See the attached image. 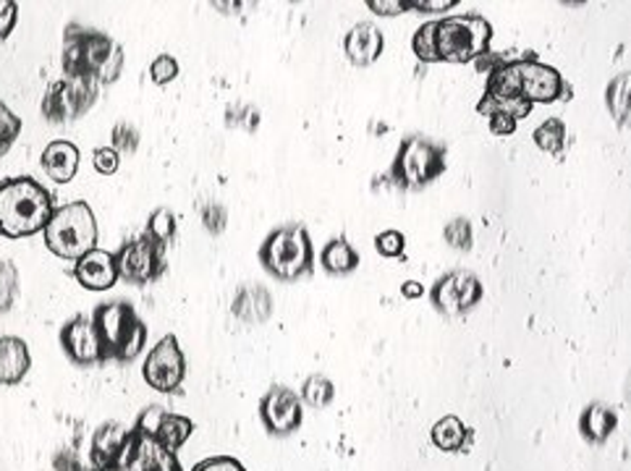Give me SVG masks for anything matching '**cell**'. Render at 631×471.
Instances as JSON below:
<instances>
[{
    "mask_svg": "<svg viewBox=\"0 0 631 471\" xmlns=\"http://www.w3.org/2000/svg\"><path fill=\"white\" fill-rule=\"evenodd\" d=\"M367 9H373L375 14H380V16H396V14H404L409 5H406V0H369Z\"/></svg>",
    "mask_w": 631,
    "mask_h": 471,
    "instance_id": "ee69618b",
    "label": "cell"
},
{
    "mask_svg": "<svg viewBox=\"0 0 631 471\" xmlns=\"http://www.w3.org/2000/svg\"><path fill=\"white\" fill-rule=\"evenodd\" d=\"M482 283L475 272L469 270H451L432 285L430 298L436 307L445 317H462L467 315L482 302Z\"/></svg>",
    "mask_w": 631,
    "mask_h": 471,
    "instance_id": "7c38bea8",
    "label": "cell"
},
{
    "mask_svg": "<svg viewBox=\"0 0 631 471\" xmlns=\"http://www.w3.org/2000/svg\"><path fill=\"white\" fill-rule=\"evenodd\" d=\"M74 278L87 291H108L118 283L116 254L92 250L74 263Z\"/></svg>",
    "mask_w": 631,
    "mask_h": 471,
    "instance_id": "e0dca14e",
    "label": "cell"
},
{
    "mask_svg": "<svg viewBox=\"0 0 631 471\" xmlns=\"http://www.w3.org/2000/svg\"><path fill=\"white\" fill-rule=\"evenodd\" d=\"M89 317H92L94 330H98L103 365L108 361L129 365L142 354L144 343H148V324L139 320L137 309L129 302L98 304Z\"/></svg>",
    "mask_w": 631,
    "mask_h": 471,
    "instance_id": "7a4b0ae2",
    "label": "cell"
},
{
    "mask_svg": "<svg viewBox=\"0 0 631 471\" xmlns=\"http://www.w3.org/2000/svg\"><path fill=\"white\" fill-rule=\"evenodd\" d=\"M42 233L45 246L68 263H76L87 252L98 250V220L87 202H68L55 207Z\"/></svg>",
    "mask_w": 631,
    "mask_h": 471,
    "instance_id": "277c9868",
    "label": "cell"
},
{
    "mask_svg": "<svg viewBox=\"0 0 631 471\" xmlns=\"http://www.w3.org/2000/svg\"><path fill=\"white\" fill-rule=\"evenodd\" d=\"M72 471H81V469H79V467H76V469H72Z\"/></svg>",
    "mask_w": 631,
    "mask_h": 471,
    "instance_id": "7dc6e473",
    "label": "cell"
},
{
    "mask_svg": "<svg viewBox=\"0 0 631 471\" xmlns=\"http://www.w3.org/2000/svg\"><path fill=\"white\" fill-rule=\"evenodd\" d=\"M92 165L100 176H113L121 165V155L113 148H98L92 152Z\"/></svg>",
    "mask_w": 631,
    "mask_h": 471,
    "instance_id": "74e56055",
    "label": "cell"
},
{
    "mask_svg": "<svg viewBox=\"0 0 631 471\" xmlns=\"http://www.w3.org/2000/svg\"><path fill=\"white\" fill-rule=\"evenodd\" d=\"M257 257L267 276L280 283H296L299 278L310 276L315 270V246H312L307 226L302 222L278 226L276 231L265 236Z\"/></svg>",
    "mask_w": 631,
    "mask_h": 471,
    "instance_id": "3957f363",
    "label": "cell"
},
{
    "mask_svg": "<svg viewBox=\"0 0 631 471\" xmlns=\"http://www.w3.org/2000/svg\"><path fill=\"white\" fill-rule=\"evenodd\" d=\"M131 443V430L121 422H105L94 430L92 445H89V461L92 469H108L121 461Z\"/></svg>",
    "mask_w": 631,
    "mask_h": 471,
    "instance_id": "ac0fdd59",
    "label": "cell"
},
{
    "mask_svg": "<svg viewBox=\"0 0 631 471\" xmlns=\"http://www.w3.org/2000/svg\"><path fill=\"white\" fill-rule=\"evenodd\" d=\"M629 89H631V76L629 74H618L616 79H610L608 89H605V105H608L610 116L618 126H627L629 116Z\"/></svg>",
    "mask_w": 631,
    "mask_h": 471,
    "instance_id": "83f0119b",
    "label": "cell"
},
{
    "mask_svg": "<svg viewBox=\"0 0 631 471\" xmlns=\"http://www.w3.org/2000/svg\"><path fill=\"white\" fill-rule=\"evenodd\" d=\"M191 432H194V422H191L189 417H181V413H171L165 411L161 417V424H157L155 430V441L163 445V448L174 450L178 454V448H181L184 443L189 441Z\"/></svg>",
    "mask_w": 631,
    "mask_h": 471,
    "instance_id": "484cf974",
    "label": "cell"
},
{
    "mask_svg": "<svg viewBox=\"0 0 631 471\" xmlns=\"http://www.w3.org/2000/svg\"><path fill=\"white\" fill-rule=\"evenodd\" d=\"M116 265L118 278L126 280L129 285H137V289L155 283L168 270L165 246L157 244L155 239H150L148 233L137 236L134 241H126L116 252Z\"/></svg>",
    "mask_w": 631,
    "mask_h": 471,
    "instance_id": "9c48e42d",
    "label": "cell"
},
{
    "mask_svg": "<svg viewBox=\"0 0 631 471\" xmlns=\"http://www.w3.org/2000/svg\"><path fill=\"white\" fill-rule=\"evenodd\" d=\"M375 250H378L380 257H388V259L404 257L406 236L401 231H382L375 236Z\"/></svg>",
    "mask_w": 631,
    "mask_h": 471,
    "instance_id": "d590c367",
    "label": "cell"
},
{
    "mask_svg": "<svg viewBox=\"0 0 631 471\" xmlns=\"http://www.w3.org/2000/svg\"><path fill=\"white\" fill-rule=\"evenodd\" d=\"M436 29L438 22H427L414 31L412 37V50L422 63H438V50H436Z\"/></svg>",
    "mask_w": 631,
    "mask_h": 471,
    "instance_id": "4dcf8cb0",
    "label": "cell"
},
{
    "mask_svg": "<svg viewBox=\"0 0 631 471\" xmlns=\"http://www.w3.org/2000/svg\"><path fill=\"white\" fill-rule=\"evenodd\" d=\"M18 296V270L11 259H0V311L14 307Z\"/></svg>",
    "mask_w": 631,
    "mask_h": 471,
    "instance_id": "1f68e13d",
    "label": "cell"
},
{
    "mask_svg": "<svg viewBox=\"0 0 631 471\" xmlns=\"http://www.w3.org/2000/svg\"><path fill=\"white\" fill-rule=\"evenodd\" d=\"M477 113L480 116L506 113L516 120L527 118L532 113V105L519 92V59H499L495 66L488 68V85H484L482 100L477 103Z\"/></svg>",
    "mask_w": 631,
    "mask_h": 471,
    "instance_id": "ba28073f",
    "label": "cell"
},
{
    "mask_svg": "<svg viewBox=\"0 0 631 471\" xmlns=\"http://www.w3.org/2000/svg\"><path fill=\"white\" fill-rule=\"evenodd\" d=\"M226 220H228V213H226V207H220V205H207L205 209H202V222H205V228L213 236H218L226 231Z\"/></svg>",
    "mask_w": 631,
    "mask_h": 471,
    "instance_id": "ab89813d",
    "label": "cell"
},
{
    "mask_svg": "<svg viewBox=\"0 0 631 471\" xmlns=\"http://www.w3.org/2000/svg\"><path fill=\"white\" fill-rule=\"evenodd\" d=\"M191 471H247V469H244V463L236 461L234 456H213L197 463Z\"/></svg>",
    "mask_w": 631,
    "mask_h": 471,
    "instance_id": "f35d334b",
    "label": "cell"
},
{
    "mask_svg": "<svg viewBox=\"0 0 631 471\" xmlns=\"http://www.w3.org/2000/svg\"><path fill=\"white\" fill-rule=\"evenodd\" d=\"M178 76V61L174 59V55H168V53H163V55H157L155 61H152V66H150V79L155 81L157 87H165V85H171Z\"/></svg>",
    "mask_w": 631,
    "mask_h": 471,
    "instance_id": "8d00e7d4",
    "label": "cell"
},
{
    "mask_svg": "<svg viewBox=\"0 0 631 471\" xmlns=\"http://www.w3.org/2000/svg\"><path fill=\"white\" fill-rule=\"evenodd\" d=\"M260 419H263L267 435L289 437L302 428L304 404L291 387L273 385L270 391L260 398Z\"/></svg>",
    "mask_w": 631,
    "mask_h": 471,
    "instance_id": "5bb4252c",
    "label": "cell"
},
{
    "mask_svg": "<svg viewBox=\"0 0 631 471\" xmlns=\"http://www.w3.org/2000/svg\"><path fill=\"white\" fill-rule=\"evenodd\" d=\"M18 22V5L14 0H0V40L11 35Z\"/></svg>",
    "mask_w": 631,
    "mask_h": 471,
    "instance_id": "b9f144b4",
    "label": "cell"
},
{
    "mask_svg": "<svg viewBox=\"0 0 631 471\" xmlns=\"http://www.w3.org/2000/svg\"><path fill=\"white\" fill-rule=\"evenodd\" d=\"M430 437L438 450H445V454H462V450L469 448L475 432H471L462 419L454 417V413H449V417L438 419V422L432 424Z\"/></svg>",
    "mask_w": 631,
    "mask_h": 471,
    "instance_id": "cb8c5ba5",
    "label": "cell"
},
{
    "mask_svg": "<svg viewBox=\"0 0 631 471\" xmlns=\"http://www.w3.org/2000/svg\"><path fill=\"white\" fill-rule=\"evenodd\" d=\"M406 5L414 11H427V14H438V11L456 9V0H406Z\"/></svg>",
    "mask_w": 631,
    "mask_h": 471,
    "instance_id": "f6af8a7d",
    "label": "cell"
},
{
    "mask_svg": "<svg viewBox=\"0 0 631 471\" xmlns=\"http://www.w3.org/2000/svg\"><path fill=\"white\" fill-rule=\"evenodd\" d=\"M443 174L445 148L422 137V133H412L399 144L396 157H393L391 170H388L391 183L401 192H419Z\"/></svg>",
    "mask_w": 631,
    "mask_h": 471,
    "instance_id": "5b68a950",
    "label": "cell"
},
{
    "mask_svg": "<svg viewBox=\"0 0 631 471\" xmlns=\"http://www.w3.org/2000/svg\"><path fill=\"white\" fill-rule=\"evenodd\" d=\"M516 124H519V120L506 116V113H490L488 116V126L495 137H512L516 131Z\"/></svg>",
    "mask_w": 631,
    "mask_h": 471,
    "instance_id": "7bdbcfd3",
    "label": "cell"
},
{
    "mask_svg": "<svg viewBox=\"0 0 631 471\" xmlns=\"http://www.w3.org/2000/svg\"><path fill=\"white\" fill-rule=\"evenodd\" d=\"M519 92L529 105H547L571 98V87H566L558 68L540 63L534 55L519 59Z\"/></svg>",
    "mask_w": 631,
    "mask_h": 471,
    "instance_id": "4fadbf2b",
    "label": "cell"
},
{
    "mask_svg": "<svg viewBox=\"0 0 631 471\" xmlns=\"http://www.w3.org/2000/svg\"><path fill=\"white\" fill-rule=\"evenodd\" d=\"M618 428V413L608 404H590L579 417V432L590 445H603Z\"/></svg>",
    "mask_w": 631,
    "mask_h": 471,
    "instance_id": "603a6c76",
    "label": "cell"
},
{
    "mask_svg": "<svg viewBox=\"0 0 631 471\" xmlns=\"http://www.w3.org/2000/svg\"><path fill=\"white\" fill-rule=\"evenodd\" d=\"M111 148L118 152L121 157L124 155H134L139 148V131L134 129L131 124H126V120H121V124L113 126V133H111Z\"/></svg>",
    "mask_w": 631,
    "mask_h": 471,
    "instance_id": "e575fe53",
    "label": "cell"
},
{
    "mask_svg": "<svg viewBox=\"0 0 631 471\" xmlns=\"http://www.w3.org/2000/svg\"><path fill=\"white\" fill-rule=\"evenodd\" d=\"M445 244L454 246L458 252H469L475 244V231H471V222L467 218H454L445 222L443 228Z\"/></svg>",
    "mask_w": 631,
    "mask_h": 471,
    "instance_id": "836d02e7",
    "label": "cell"
},
{
    "mask_svg": "<svg viewBox=\"0 0 631 471\" xmlns=\"http://www.w3.org/2000/svg\"><path fill=\"white\" fill-rule=\"evenodd\" d=\"M302 404L312 406V409H328L336 398V385L330 383L325 374H310L302 385Z\"/></svg>",
    "mask_w": 631,
    "mask_h": 471,
    "instance_id": "f1b7e54d",
    "label": "cell"
},
{
    "mask_svg": "<svg viewBox=\"0 0 631 471\" xmlns=\"http://www.w3.org/2000/svg\"><path fill=\"white\" fill-rule=\"evenodd\" d=\"M566 137H569V133H566V124L560 118H547L538 126V129L532 131L534 144H538L540 150L547 152V155H553V157L564 155Z\"/></svg>",
    "mask_w": 631,
    "mask_h": 471,
    "instance_id": "4316f807",
    "label": "cell"
},
{
    "mask_svg": "<svg viewBox=\"0 0 631 471\" xmlns=\"http://www.w3.org/2000/svg\"><path fill=\"white\" fill-rule=\"evenodd\" d=\"M425 289L422 283H417V280H406L404 285H401V296L404 298H422Z\"/></svg>",
    "mask_w": 631,
    "mask_h": 471,
    "instance_id": "bcb514c9",
    "label": "cell"
},
{
    "mask_svg": "<svg viewBox=\"0 0 631 471\" xmlns=\"http://www.w3.org/2000/svg\"><path fill=\"white\" fill-rule=\"evenodd\" d=\"M79 148L68 139H55L45 148L40 165L45 170V176L53 178L55 183H68L74 181L76 170H79Z\"/></svg>",
    "mask_w": 631,
    "mask_h": 471,
    "instance_id": "7402d4cb",
    "label": "cell"
},
{
    "mask_svg": "<svg viewBox=\"0 0 631 471\" xmlns=\"http://www.w3.org/2000/svg\"><path fill=\"white\" fill-rule=\"evenodd\" d=\"M121 68H124V50H121V44H116V50H113V55L98 76V85H113L121 76Z\"/></svg>",
    "mask_w": 631,
    "mask_h": 471,
    "instance_id": "60d3db41",
    "label": "cell"
},
{
    "mask_svg": "<svg viewBox=\"0 0 631 471\" xmlns=\"http://www.w3.org/2000/svg\"><path fill=\"white\" fill-rule=\"evenodd\" d=\"M320 265L325 272H330V276H352V272L359 267V254L352 244H349L343 236H338V239H330L328 244L323 246L320 252Z\"/></svg>",
    "mask_w": 631,
    "mask_h": 471,
    "instance_id": "d4e9b609",
    "label": "cell"
},
{
    "mask_svg": "<svg viewBox=\"0 0 631 471\" xmlns=\"http://www.w3.org/2000/svg\"><path fill=\"white\" fill-rule=\"evenodd\" d=\"M144 233H148L150 239H155L157 244L168 246L171 241H174V236H176V215H174V209L157 207L155 213L150 215L148 231H144Z\"/></svg>",
    "mask_w": 631,
    "mask_h": 471,
    "instance_id": "f546056e",
    "label": "cell"
},
{
    "mask_svg": "<svg viewBox=\"0 0 631 471\" xmlns=\"http://www.w3.org/2000/svg\"><path fill=\"white\" fill-rule=\"evenodd\" d=\"M231 315L244 324H263L270 320L273 315V298L263 285L244 283L239 285V291L234 294Z\"/></svg>",
    "mask_w": 631,
    "mask_h": 471,
    "instance_id": "ffe728a7",
    "label": "cell"
},
{
    "mask_svg": "<svg viewBox=\"0 0 631 471\" xmlns=\"http://www.w3.org/2000/svg\"><path fill=\"white\" fill-rule=\"evenodd\" d=\"M18 133H22V118L0 100V157L9 155V150L14 148Z\"/></svg>",
    "mask_w": 631,
    "mask_h": 471,
    "instance_id": "d6a6232c",
    "label": "cell"
},
{
    "mask_svg": "<svg viewBox=\"0 0 631 471\" xmlns=\"http://www.w3.org/2000/svg\"><path fill=\"white\" fill-rule=\"evenodd\" d=\"M31 354L24 339L0 335V385H18L29 374Z\"/></svg>",
    "mask_w": 631,
    "mask_h": 471,
    "instance_id": "44dd1931",
    "label": "cell"
},
{
    "mask_svg": "<svg viewBox=\"0 0 631 471\" xmlns=\"http://www.w3.org/2000/svg\"><path fill=\"white\" fill-rule=\"evenodd\" d=\"M382 31L373 22H359L343 40V53L354 66H373L382 55Z\"/></svg>",
    "mask_w": 631,
    "mask_h": 471,
    "instance_id": "d6986e66",
    "label": "cell"
},
{
    "mask_svg": "<svg viewBox=\"0 0 631 471\" xmlns=\"http://www.w3.org/2000/svg\"><path fill=\"white\" fill-rule=\"evenodd\" d=\"M98 81L94 79H61L48 87L42 98V116L50 124L63 126L79 120L98 103Z\"/></svg>",
    "mask_w": 631,
    "mask_h": 471,
    "instance_id": "30bf717a",
    "label": "cell"
},
{
    "mask_svg": "<svg viewBox=\"0 0 631 471\" xmlns=\"http://www.w3.org/2000/svg\"><path fill=\"white\" fill-rule=\"evenodd\" d=\"M53 194L31 176H16L0 183V236L29 239L45 231L53 215Z\"/></svg>",
    "mask_w": 631,
    "mask_h": 471,
    "instance_id": "6da1fadb",
    "label": "cell"
},
{
    "mask_svg": "<svg viewBox=\"0 0 631 471\" xmlns=\"http://www.w3.org/2000/svg\"><path fill=\"white\" fill-rule=\"evenodd\" d=\"M118 42L108 37L105 31H94L79 24H68L63 31V74L66 79H94L98 81L100 72L113 55Z\"/></svg>",
    "mask_w": 631,
    "mask_h": 471,
    "instance_id": "52a82bcc",
    "label": "cell"
},
{
    "mask_svg": "<svg viewBox=\"0 0 631 471\" xmlns=\"http://www.w3.org/2000/svg\"><path fill=\"white\" fill-rule=\"evenodd\" d=\"M61 348L76 367L103 365V352H100L98 330H94L92 317H87V315H76L63 324Z\"/></svg>",
    "mask_w": 631,
    "mask_h": 471,
    "instance_id": "2e32d148",
    "label": "cell"
},
{
    "mask_svg": "<svg viewBox=\"0 0 631 471\" xmlns=\"http://www.w3.org/2000/svg\"><path fill=\"white\" fill-rule=\"evenodd\" d=\"M490 42H493V24L480 14L449 16L438 22V61L475 63L490 53Z\"/></svg>",
    "mask_w": 631,
    "mask_h": 471,
    "instance_id": "8992f818",
    "label": "cell"
},
{
    "mask_svg": "<svg viewBox=\"0 0 631 471\" xmlns=\"http://www.w3.org/2000/svg\"><path fill=\"white\" fill-rule=\"evenodd\" d=\"M92 471H184L174 450L163 448L152 435L131 428V443L118 463Z\"/></svg>",
    "mask_w": 631,
    "mask_h": 471,
    "instance_id": "9a60e30c",
    "label": "cell"
},
{
    "mask_svg": "<svg viewBox=\"0 0 631 471\" xmlns=\"http://www.w3.org/2000/svg\"><path fill=\"white\" fill-rule=\"evenodd\" d=\"M142 378L152 391L165 393V396L178 393L184 378H187V356H184L181 346H178L176 335H163V339L150 348L142 367Z\"/></svg>",
    "mask_w": 631,
    "mask_h": 471,
    "instance_id": "8fae6325",
    "label": "cell"
}]
</instances>
